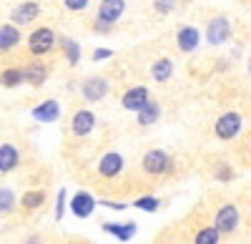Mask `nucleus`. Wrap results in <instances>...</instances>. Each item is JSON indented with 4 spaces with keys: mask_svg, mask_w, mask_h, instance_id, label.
Here are the masks:
<instances>
[{
    "mask_svg": "<svg viewBox=\"0 0 251 244\" xmlns=\"http://www.w3.org/2000/svg\"><path fill=\"white\" fill-rule=\"evenodd\" d=\"M66 51H68V60L71 63H78V46L73 40H66Z\"/></svg>",
    "mask_w": 251,
    "mask_h": 244,
    "instance_id": "nucleus-27",
    "label": "nucleus"
},
{
    "mask_svg": "<svg viewBox=\"0 0 251 244\" xmlns=\"http://www.w3.org/2000/svg\"><path fill=\"white\" fill-rule=\"evenodd\" d=\"M108 55H111V51H103V48L93 53V58H96V60H103V58H108Z\"/></svg>",
    "mask_w": 251,
    "mask_h": 244,
    "instance_id": "nucleus-31",
    "label": "nucleus"
},
{
    "mask_svg": "<svg viewBox=\"0 0 251 244\" xmlns=\"http://www.w3.org/2000/svg\"><path fill=\"white\" fill-rule=\"evenodd\" d=\"M63 207H66V189H60V194H58V204H55V219L58 221L63 219Z\"/></svg>",
    "mask_w": 251,
    "mask_h": 244,
    "instance_id": "nucleus-26",
    "label": "nucleus"
},
{
    "mask_svg": "<svg viewBox=\"0 0 251 244\" xmlns=\"http://www.w3.org/2000/svg\"><path fill=\"white\" fill-rule=\"evenodd\" d=\"M71 209H73L75 217L86 219V217H91L93 209H96V199H93L88 191H78V194L73 196V201H71Z\"/></svg>",
    "mask_w": 251,
    "mask_h": 244,
    "instance_id": "nucleus-5",
    "label": "nucleus"
},
{
    "mask_svg": "<svg viewBox=\"0 0 251 244\" xmlns=\"http://www.w3.org/2000/svg\"><path fill=\"white\" fill-rule=\"evenodd\" d=\"M53 43H55V35H53V30H50V28H38V30L30 35V40H28L30 51H33V53H38V55L48 53V51L53 48Z\"/></svg>",
    "mask_w": 251,
    "mask_h": 244,
    "instance_id": "nucleus-2",
    "label": "nucleus"
},
{
    "mask_svg": "<svg viewBox=\"0 0 251 244\" xmlns=\"http://www.w3.org/2000/svg\"><path fill=\"white\" fill-rule=\"evenodd\" d=\"M123 0H103L100 3V10H98V18L103 20V23H113V20L121 18L123 13Z\"/></svg>",
    "mask_w": 251,
    "mask_h": 244,
    "instance_id": "nucleus-9",
    "label": "nucleus"
},
{
    "mask_svg": "<svg viewBox=\"0 0 251 244\" xmlns=\"http://www.w3.org/2000/svg\"><path fill=\"white\" fill-rule=\"evenodd\" d=\"M20 73H23V81H28V83H33V86H40L46 81V68L43 66H28Z\"/></svg>",
    "mask_w": 251,
    "mask_h": 244,
    "instance_id": "nucleus-19",
    "label": "nucleus"
},
{
    "mask_svg": "<svg viewBox=\"0 0 251 244\" xmlns=\"http://www.w3.org/2000/svg\"><path fill=\"white\" fill-rule=\"evenodd\" d=\"M171 73H174V63H171L169 58H161V60H156V63H153V78L156 81L171 78Z\"/></svg>",
    "mask_w": 251,
    "mask_h": 244,
    "instance_id": "nucleus-20",
    "label": "nucleus"
},
{
    "mask_svg": "<svg viewBox=\"0 0 251 244\" xmlns=\"http://www.w3.org/2000/svg\"><path fill=\"white\" fill-rule=\"evenodd\" d=\"M146 101H149V91H146L143 86H136L123 96V106L128 111H138L141 106H146Z\"/></svg>",
    "mask_w": 251,
    "mask_h": 244,
    "instance_id": "nucleus-10",
    "label": "nucleus"
},
{
    "mask_svg": "<svg viewBox=\"0 0 251 244\" xmlns=\"http://www.w3.org/2000/svg\"><path fill=\"white\" fill-rule=\"evenodd\" d=\"M106 93H108L106 78H88L86 83H83V96H86L88 101H100Z\"/></svg>",
    "mask_w": 251,
    "mask_h": 244,
    "instance_id": "nucleus-8",
    "label": "nucleus"
},
{
    "mask_svg": "<svg viewBox=\"0 0 251 244\" xmlns=\"http://www.w3.org/2000/svg\"><path fill=\"white\" fill-rule=\"evenodd\" d=\"M88 5V0H66V8H71V10H83Z\"/></svg>",
    "mask_w": 251,
    "mask_h": 244,
    "instance_id": "nucleus-28",
    "label": "nucleus"
},
{
    "mask_svg": "<svg viewBox=\"0 0 251 244\" xmlns=\"http://www.w3.org/2000/svg\"><path fill=\"white\" fill-rule=\"evenodd\" d=\"M103 232L113 234L121 242H128L136 234V224H133V221H131V224H111V221H106V224H103Z\"/></svg>",
    "mask_w": 251,
    "mask_h": 244,
    "instance_id": "nucleus-14",
    "label": "nucleus"
},
{
    "mask_svg": "<svg viewBox=\"0 0 251 244\" xmlns=\"http://www.w3.org/2000/svg\"><path fill=\"white\" fill-rule=\"evenodd\" d=\"M33 116L38 118V121H46V124H50V121H55L58 116H60V106H58V101H46V104H40V106H35L33 108Z\"/></svg>",
    "mask_w": 251,
    "mask_h": 244,
    "instance_id": "nucleus-11",
    "label": "nucleus"
},
{
    "mask_svg": "<svg viewBox=\"0 0 251 244\" xmlns=\"http://www.w3.org/2000/svg\"><path fill=\"white\" fill-rule=\"evenodd\" d=\"M169 156H166V151H161V149H153V151H149L143 156V169L149 171V174H163L166 169H169Z\"/></svg>",
    "mask_w": 251,
    "mask_h": 244,
    "instance_id": "nucleus-4",
    "label": "nucleus"
},
{
    "mask_svg": "<svg viewBox=\"0 0 251 244\" xmlns=\"http://www.w3.org/2000/svg\"><path fill=\"white\" fill-rule=\"evenodd\" d=\"M18 166V149L10 144L0 146V174L3 171H13Z\"/></svg>",
    "mask_w": 251,
    "mask_h": 244,
    "instance_id": "nucleus-13",
    "label": "nucleus"
},
{
    "mask_svg": "<svg viewBox=\"0 0 251 244\" xmlns=\"http://www.w3.org/2000/svg\"><path fill=\"white\" fill-rule=\"evenodd\" d=\"M121 169H123V159H121V154H113V151L103 156L100 164H98V171L103 176H116Z\"/></svg>",
    "mask_w": 251,
    "mask_h": 244,
    "instance_id": "nucleus-12",
    "label": "nucleus"
},
{
    "mask_svg": "<svg viewBox=\"0 0 251 244\" xmlns=\"http://www.w3.org/2000/svg\"><path fill=\"white\" fill-rule=\"evenodd\" d=\"M241 129V116L239 113H224L219 121H216V134L219 138H234Z\"/></svg>",
    "mask_w": 251,
    "mask_h": 244,
    "instance_id": "nucleus-3",
    "label": "nucleus"
},
{
    "mask_svg": "<svg viewBox=\"0 0 251 244\" xmlns=\"http://www.w3.org/2000/svg\"><path fill=\"white\" fill-rule=\"evenodd\" d=\"M196 244H219V232L214 227H206L196 234Z\"/></svg>",
    "mask_w": 251,
    "mask_h": 244,
    "instance_id": "nucleus-21",
    "label": "nucleus"
},
{
    "mask_svg": "<svg viewBox=\"0 0 251 244\" xmlns=\"http://www.w3.org/2000/svg\"><path fill=\"white\" fill-rule=\"evenodd\" d=\"M18 40H20L18 28H13V26H3V28H0V51L13 48V46L18 43Z\"/></svg>",
    "mask_w": 251,
    "mask_h": 244,
    "instance_id": "nucleus-17",
    "label": "nucleus"
},
{
    "mask_svg": "<svg viewBox=\"0 0 251 244\" xmlns=\"http://www.w3.org/2000/svg\"><path fill=\"white\" fill-rule=\"evenodd\" d=\"M103 207H108V209H113V212H123V209H126V204H116V201H103Z\"/></svg>",
    "mask_w": 251,
    "mask_h": 244,
    "instance_id": "nucleus-29",
    "label": "nucleus"
},
{
    "mask_svg": "<svg viewBox=\"0 0 251 244\" xmlns=\"http://www.w3.org/2000/svg\"><path fill=\"white\" fill-rule=\"evenodd\" d=\"M43 199H46L43 191H28V194L23 196V207H25V209H38L40 204H43Z\"/></svg>",
    "mask_w": 251,
    "mask_h": 244,
    "instance_id": "nucleus-22",
    "label": "nucleus"
},
{
    "mask_svg": "<svg viewBox=\"0 0 251 244\" xmlns=\"http://www.w3.org/2000/svg\"><path fill=\"white\" fill-rule=\"evenodd\" d=\"M156 118H158V106L151 104V101H146V106L138 108V124L146 126V124H153Z\"/></svg>",
    "mask_w": 251,
    "mask_h": 244,
    "instance_id": "nucleus-18",
    "label": "nucleus"
},
{
    "mask_svg": "<svg viewBox=\"0 0 251 244\" xmlns=\"http://www.w3.org/2000/svg\"><path fill=\"white\" fill-rule=\"evenodd\" d=\"M236 227H239V209H236L234 204L221 207L219 214H216V227H214V229H216L219 234H231Z\"/></svg>",
    "mask_w": 251,
    "mask_h": 244,
    "instance_id": "nucleus-1",
    "label": "nucleus"
},
{
    "mask_svg": "<svg viewBox=\"0 0 251 244\" xmlns=\"http://www.w3.org/2000/svg\"><path fill=\"white\" fill-rule=\"evenodd\" d=\"M15 204V196L10 189H0V212H10Z\"/></svg>",
    "mask_w": 251,
    "mask_h": 244,
    "instance_id": "nucleus-24",
    "label": "nucleus"
},
{
    "mask_svg": "<svg viewBox=\"0 0 251 244\" xmlns=\"http://www.w3.org/2000/svg\"><path fill=\"white\" fill-rule=\"evenodd\" d=\"M0 81H3V86H18L20 83V81H23V73H20L18 68H10V71H5L3 73V78H0Z\"/></svg>",
    "mask_w": 251,
    "mask_h": 244,
    "instance_id": "nucleus-23",
    "label": "nucleus"
},
{
    "mask_svg": "<svg viewBox=\"0 0 251 244\" xmlns=\"http://www.w3.org/2000/svg\"><path fill=\"white\" fill-rule=\"evenodd\" d=\"M171 5H174V0H158V3H156L158 10H171Z\"/></svg>",
    "mask_w": 251,
    "mask_h": 244,
    "instance_id": "nucleus-30",
    "label": "nucleus"
},
{
    "mask_svg": "<svg viewBox=\"0 0 251 244\" xmlns=\"http://www.w3.org/2000/svg\"><path fill=\"white\" fill-rule=\"evenodd\" d=\"M93 126H96V116L91 111L83 108V111H78L73 116V134L75 136H88L93 131Z\"/></svg>",
    "mask_w": 251,
    "mask_h": 244,
    "instance_id": "nucleus-7",
    "label": "nucleus"
},
{
    "mask_svg": "<svg viewBox=\"0 0 251 244\" xmlns=\"http://www.w3.org/2000/svg\"><path fill=\"white\" fill-rule=\"evenodd\" d=\"M199 46V30L196 28H181V33H178V48L181 51H194Z\"/></svg>",
    "mask_w": 251,
    "mask_h": 244,
    "instance_id": "nucleus-15",
    "label": "nucleus"
},
{
    "mask_svg": "<svg viewBox=\"0 0 251 244\" xmlns=\"http://www.w3.org/2000/svg\"><path fill=\"white\" fill-rule=\"evenodd\" d=\"M38 15V5L35 3H23V5H18L13 18H15V23H30V20Z\"/></svg>",
    "mask_w": 251,
    "mask_h": 244,
    "instance_id": "nucleus-16",
    "label": "nucleus"
},
{
    "mask_svg": "<svg viewBox=\"0 0 251 244\" xmlns=\"http://www.w3.org/2000/svg\"><path fill=\"white\" fill-rule=\"evenodd\" d=\"M208 43H214V46H219V43H224V40L231 35V26H228V20L226 18H214L211 20V26H208Z\"/></svg>",
    "mask_w": 251,
    "mask_h": 244,
    "instance_id": "nucleus-6",
    "label": "nucleus"
},
{
    "mask_svg": "<svg viewBox=\"0 0 251 244\" xmlns=\"http://www.w3.org/2000/svg\"><path fill=\"white\" fill-rule=\"evenodd\" d=\"M136 207H138V209H146V212H156V209H158V199H153V196H143V199L136 201Z\"/></svg>",
    "mask_w": 251,
    "mask_h": 244,
    "instance_id": "nucleus-25",
    "label": "nucleus"
}]
</instances>
